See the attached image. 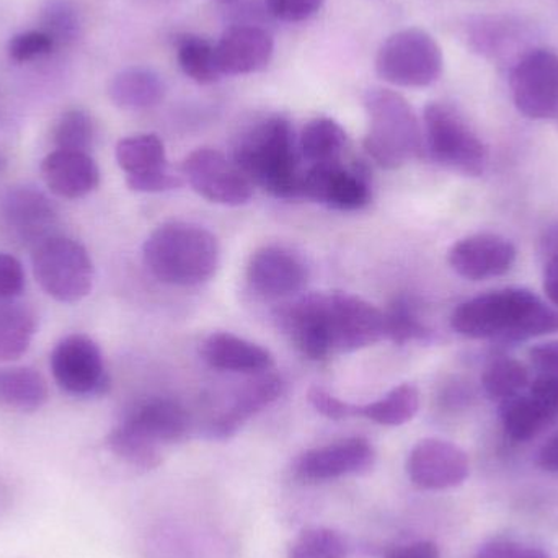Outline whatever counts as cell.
Listing matches in <instances>:
<instances>
[{
    "label": "cell",
    "mask_w": 558,
    "mask_h": 558,
    "mask_svg": "<svg viewBox=\"0 0 558 558\" xmlns=\"http://www.w3.org/2000/svg\"><path fill=\"white\" fill-rule=\"evenodd\" d=\"M474 558H553L539 547L523 546L513 541H492L481 547Z\"/></svg>",
    "instance_id": "cell-43"
},
{
    "label": "cell",
    "mask_w": 558,
    "mask_h": 558,
    "mask_svg": "<svg viewBox=\"0 0 558 558\" xmlns=\"http://www.w3.org/2000/svg\"><path fill=\"white\" fill-rule=\"evenodd\" d=\"M422 128L423 149L436 163L468 177L485 172L487 147L454 108L429 104Z\"/></svg>",
    "instance_id": "cell-5"
},
{
    "label": "cell",
    "mask_w": 558,
    "mask_h": 558,
    "mask_svg": "<svg viewBox=\"0 0 558 558\" xmlns=\"http://www.w3.org/2000/svg\"><path fill=\"white\" fill-rule=\"evenodd\" d=\"M386 558H441L438 546L429 541H418V543L407 544L387 554Z\"/></svg>",
    "instance_id": "cell-46"
},
{
    "label": "cell",
    "mask_w": 558,
    "mask_h": 558,
    "mask_svg": "<svg viewBox=\"0 0 558 558\" xmlns=\"http://www.w3.org/2000/svg\"><path fill=\"white\" fill-rule=\"evenodd\" d=\"M203 360L219 371L239 374L270 373L275 367V357L260 344L252 343L228 331H216L203 343Z\"/></svg>",
    "instance_id": "cell-22"
},
{
    "label": "cell",
    "mask_w": 558,
    "mask_h": 558,
    "mask_svg": "<svg viewBox=\"0 0 558 558\" xmlns=\"http://www.w3.org/2000/svg\"><path fill=\"white\" fill-rule=\"evenodd\" d=\"M448 262L459 277L482 281L508 274L517 262V248L501 235H469L452 245Z\"/></svg>",
    "instance_id": "cell-16"
},
{
    "label": "cell",
    "mask_w": 558,
    "mask_h": 558,
    "mask_svg": "<svg viewBox=\"0 0 558 558\" xmlns=\"http://www.w3.org/2000/svg\"><path fill=\"white\" fill-rule=\"evenodd\" d=\"M544 291L558 308V255L544 258Z\"/></svg>",
    "instance_id": "cell-47"
},
{
    "label": "cell",
    "mask_w": 558,
    "mask_h": 558,
    "mask_svg": "<svg viewBox=\"0 0 558 558\" xmlns=\"http://www.w3.org/2000/svg\"><path fill=\"white\" fill-rule=\"evenodd\" d=\"M376 72L384 82L397 87H428L441 75V48L425 29H400L380 46Z\"/></svg>",
    "instance_id": "cell-7"
},
{
    "label": "cell",
    "mask_w": 558,
    "mask_h": 558,
    "mask_svg": "<svg viewBox=\"0 0 558 558\" xmlns=\"http://www.w3.org/2000/svg\"><path fill=\"white\" fill-rule=\"evenodd\" d=\"M541 254L543 258L558 255V221L550 225L541 238Z\"/></svg>",
    "instance_id": "cell-49"
},
{
    "label": "cell",
    "mask_w": 558,
    "mask_h": 558,
    "mask_svg": "<svg viewBox=\"0 0 558 558\" xmlns=\"http://www.w3.org/2000/svg\"><path fill=\"white\" fill-rule=\"evenodd\" d=\"M527 393L553 420V423L556 422L558 418V376H534L527 387Z\"/></svg>",
    "instance_id": "cell-42"
},
{
    "label": "cell",
    "mask_w": 558,
    "mask_h": 558,
    "mask_svg": "<svg viewBox=\"0 0 558 558\" xmlns=\"http://www.w3.org/2000/svg\"><path fill=\"white\" fill-rule=\"evenodd\" d=\"M386 314V338L396 344L425 343L432 340L433 331L423 324L415 305L405 298H399Z\"/></svg>",
    "instance_id": "cell-35"
},
{
    "label": "cell",
    "mask_w": 558,
    "mask_h": 558,
    "mask_svg": "<svg viewBox=\"0 0 558 558\" xmlns=\"http://www.w3.org/2000/svg\"><path fill=\"white\" fill-rule=\"evenodd\" d=\"M177 59L186 77L198 84H215L222 77L216 45L199 36L186 35L177 43Z\"/></svg>",
    "instance_id": "cell-33"
},
{
    "label": "cell",
    "mask_w": 558,
    "mask_h": 558,
    "mask_svg": "<svg viewBox=\"0 0 558 558\" xmlns=\"http://www.w3.org/2000/svg\"><path fill=\"white\" fill-rule=\"evenodd\" d=\"M107 446L111 454L128 465L141 471H154L162 464L160 446L121 422L107 436Z\"/></svg>",
    "instance_id": "cell-29"
},
{
    "label": "cell",
    "mask_w": 558,
    "mask_h": 558,
    "mask_svg": "<svg viewBox=\"0 0 558 558\" xmlns=\"http://www.w3.org/2000/svg\"><path fill=\"white\" fill-rule=\"evenodd\" d=\"M511 94L520 113L547 120L558 111V56L550 49H533L511 72Z\"/></svg>",
    "instance_id": "cell-11"
},
{
    "label": "cell",
    "mask_w": 558,
    "mask_h": 558,
    "mask_svg": "<svg viewBox=\"0 0 558 558\" xmlns=\"http://www.w3.org/2000/svg\"><path fill=\"white\" fill-rule=\"evenodd\" d=\"M369 131L364 149L384 169H399L425 153L423 128L409 101L390 88H369L364 94Z\"/></svg>",
    "instance_id": "cell-4"
},
{
    "label": "cell",
    "mask_w": 558,
    "mask_h": 558,
    "mask_svg": "<svg viewBox=\"0 0 558 558\" xmlns=\"http://www.w3.org/2000/svg\"><path fill=\"white\" fill-rule=\"evenodd\" d=\"M123 423L149 438L156 445H175L192 429L189 412L169 399H150L128 413Z\"/></svg>",
    "instance_id": "cell-23"
},
{
    "label": "cell",
    "mask_w": 558,
    "mask_h": 558,
    "mask_svg": "<svg viewBox=\"0 0 558 558\" xmlns=\"http://www.w3.org/2000/svg\"><path fill=\"white\" fill-rule=\"evenodd\" d=\"M301 198L340 211H356L371 202V189L361 172L347 170L340 162L322 163L302 173Z\"/></svg>",
    "instance_id": "cell-14"
},
{
    "label": "cell",
    "mask_w": 558,
    "mask_h": 558,
    "mask_svg": "<svg viewBox=\"0 0 558 558\" xmlns=\"http://www.w3.org/2000/svg\"><path fill=\"white\" fill-rule=\"evenodd\" d=\"M108 95L123 110H147L163 100L166 84L153 69L134 65L123 69L111 78Z\"/></svg>",
    "instance_id": "cell-24"
},
{
    "label": "cell",
    "mask_w": 558,
    "mask_h": 558,
    "mask_svg": "<svg viewBox=\"0 0 558 558\" xmlns=\"http://www.w3.org/2000/svg\"><path fill=\"white\" fill-rule=\"evenodd\" d=\"M49 364L56 384L71 396L98 397L105 396L110 389L104 354L87 335L75 333L62 338L52 350Z\"/></svg>",
    "instance_id": "cell-8"
},
{
    "label": "cell",
    "mask_w": 558,
    "mask_h": 558,
    "mask_svg": "<svg viewBox=\"0 0 558 558\" xmlns=\"http://www.w3.org/2000/svg\"><path fill=\"white\" fill-rule=\"evenodd\" d=\"M144 264L166 284L196 286L213 278L219 267L218 239L190 222H167L147 238Z\"/></svg>",
    "instance_id": "cell-3"
},
{
    "label": "cell",
    "mask_w": 558,
    "mask_h": 558,
    "mask_svg": "<svg viewBox=\"0 0 558 558\" xmlns=\"http://www.w3.org/2000/svg\"><path fill=\"white\" fill-rule=\"evenodd\" d=\"M530 363L534 376H558V341L534 344Z\"/></svg>",
    "instance_id": "cell-45"
},
{
    "label": "cell",
    "mask_w": 558,
    "mask_h": 558,
    "mask_svg": "<svg viewBox=\"0 0 558 558\" xmlns=\"http://www.w3.org/2000/svg\"><path fill=\"white\" fill-rule=\"evenodd\" d=\"M471 462L454 442L426 438L416 442L407 459V474L422 490H448L468 481Z\"/></svg>",
    "instance_id": "cell-13"
},
{
    "label": "cell",
    "mask_w": 558,
    "mask_h": 558,
    "mask_svg": "<svg viewBox=\"0 0 558 558\" xmlns=\"http://www.w3.org/2000/svg\"><path fill=\"white\" fill-rule=\"evenodd\" d=\"M347 147V133L331 118H315L302 130L299 153L311 166L340 162Z\"/></svg>",
    "instance_id": "cell-27"
},
{
    "label": "cell",
    "mask_w": 558,
    "mask_h": 558,
    "mask_svg": "<svg viewBox=\"0 0 558 558\" xmlns=\"http://www.w3.org/2000/svg\"><path fill=\"white\" fill-rule=\"evenodd\" d=\"M182 179L175 175L172 170H159V172L149 173V175L137 177V179H126L128 189L136 193H166L182 186Z\"/></svg>",
    "instance_id": "cell-44"
},
{
    "label": "cell",
    "mask_w": 558,
    "mask_h": 558,
    "mask_svg": "<svg viewBox=\"0 0 558 558\" xmlns=\"http://www.w3.org/2000/svg\"><path fill=\"white\" fill-rule=\"evenodd\" d=\"M282 389L284 384L277 374H257L235 393L231 405L206 425V438L215 441L234 438L248 420L277 402Z\"/></svg>",
    "instance_id": "cell-18"
},
{
    "label": "cell",
    "mask_w": 558,
    "mask_h": 558,
    "mask_svg": "<svg viewBox=\"0 0 558 558\" xmlns=\"http://www.w3.org/2000/svg\"><path fill=\"white\" fill-rule=\"evenodd\" d=\"M56 149L90 153L95 143V123L90 114L81 108L65 111L52 133Z\"/></svg>",
    "instance_id": "cell-36"
},
{
    "label": "cell",
    "mask_w": 558,
    "mask_h": 558,
    "mask_svg": "<svg viewBox=\"0 0 558 558\" xmlns=\"http://www.w3.org/2000/svg\"><path fill=\"white\" fill-rule=\"evenodd\" d=\"M374 462L376 451L367 439L347 438L302 452L292 464V474L299 481L317 484L366 474Z\"/></svg>",
    "instance_id": "cell-12"
},
{
    "label": "cell",
    "mask_w": 558,
    "mask_h": 558,
    "mask_svg": "<svg viewBox=\"0 0 558 558\" xmlns=\"http://www.w3.org/2000/svg\"><path fill=\"white\" fill-rule=\"evenodd\" d=\"M268 12L282 22L298 23L314 16L324 0H265Z\"/></svg>",
    "instance_id": "cell-40"
},
{
    "label": "cell",
    "mask_w": 558,
    "mask_h": 558,
    "mask_svg": "<svg viewBox=\"0 0 558 558\" xmlns=\"http://www.w3.org/2000/svg\"><path fill=\"white\" fill-rule=\"evenodd\" d=\"M420 392L413 384H400L376 402L361 405V416L383 426H402L415 418Z\"/></svg>",
    "instance_id": "cell-31"
},
{
    "label": "cell",
    "mask_w": 558,
    "mask_h": 558,
    "mask_svg": "<svg viewBox=\"0 0 558 558\" xmlns=\"http://www.w3.org/2000/svg\"><path fill=\"white\" fill-rule=\"evenodd\" d=\"M13 507V492L7 482L0 478V520L7 517Z\"/></svg>",
    "instance_id": "cell-50"
},
{
    "label": "cell",
    "mask_w": 558,
    "mask_h": 558,
    "mask_svg": "<svg viewBox=\"0 0 558 558\" xmlns=\"http://www.w3.org/2000/svg\"><path fill=\"white\" fill-rule=\"evenodd\" d=\"M537 464L547 472L558 474V432L547 439L546 445L541 448L537 454Z\"/></svg>",
    "instance_id": "cell-48"
},
{
    "label": "cell",
    "mask_w": 558,
    "mask_h": 558,
    "mask_svg": "<svg viewBox=\"0 0 558 558\" xmlns=\"http://www.w3.org/2000/svg\"><path fill=\"white\" fill-rule=\"evenodd\" d=\"M288 558H347V544L330 527H307L292 541Z\"/></svg>",
    "instance_id": "cell-37"
},
{
    "label": "cell",
    "mask_w": 558,
    "mask_h": 558,
    "mask_svg": "<svg viewBox=\"0 0 558 558\" xmlns=\"http://www.w3.org/2000/svg\"><path fill=\"white\" fill-rule=\"evenodd\" d=\"M45 377L29 367H0V405L33 413L48 402Z\"/></svg>",
    "instance_id": "cell-25"
},
{
    "label": "cell",
    "mask_w": 558,
    "mask_h": 558,
    "mask_svg": "<svg viewBox=\"0 0 558 558\" xmlns=\"http://www.w3.org/2000/svg\"><path fill=\"white\" fill-rule=\"evenodd\" d=\"M3 218L20 241L33 247L52 238L58 221L54 203L35 186H15L3 199Z\"/></svg>",
    "instance_id": "cell-19"
},
{
    "label": "cell",
    "mask_w": 558,
    "mask_h": 558,
    "mask_svg": "<svg viewBox=\"0 0 558 558\" xmlns=\"http://www.w3.org/2000/svg\"><path fill=\"white\" fill-rule=\"evenodd\" d=\"M114 156L120 169L126 173V179L149 175L169 167L166 147L156 134L124 137L118 143Z\"/></svg>",
    "instance_id": "cell-28"
},
{
    "label": "cell",
    "mask_w": 558,
    "mask_h": 558,
    "mask_svg": "<svg viewBox=\"0 0 558 558\" xmlns=\"http://www.w3.org/2000/svg\"><path fill=\"white\" fill-rule=\"evenodd\" d=\"M307 397L311 405L314 407V409L317 410L320 415H324L325 418L340 422V420L361 416V405H356V403L344 402V400L331 396L328 390L322 389V387H311Z\"/></svg>",
    "instance_id": "cell-39"
},
{
    "label": "cell",
    "mask_w": 558,
    "mask_h": 558,
    "mask_svg": "<svg viewBox=\"0 0 558 558\" xmlns=\"http://www.w3.org/2000/svg\"><path fill=\"white\" fill-rule=\"evenodd\" d=\"M299 146L294 130L284 117L267 118L241 137L234 162L270 195L281 199L301 198L302 173L299 170Z\"/></svg>",
    "instance_id": "cell-2"
},
{
    "label": "cell",
    "mask_w": 558,
    "mask_h": 558,
    "mask_svg": "<svg viewBox=\"0 0 558 558\" xmlns=\"http://www.w3.org/2000/svg\"><path fill=\"white\" fill-rule=\"evenodd\" d=\"M327 320L331 353H353L386 338V314L348 292H328Z\"/></svg>",
    "instance_id": "cell-9"
},
{
    "label": "cell",
    "mask_w": 558,
    "mask_h": 558,
    "mask_svg": "<svg viewBox=\"0 0 558 558\" xmlns=\"http://www.w3.org/2000/svg\"><path fill=\"white\" fill-rule=\"evenodd\" d=\"M451 325L462 337L513 344L558 330V311L530 289L505 288L456 307Z\"/></svg>",
    "instance_id": "cell-1"
},
{
    "label": "cell",
    "mask_w": 558,
    "mask_h": 558,
    "mask_svg": "<svg viewBox=\"0 0 558 558\" xmlns=\"http://www.w3.org/2000/svg\"><path fill=\"white\" fill-rule=\"evenodd\" d=\"M274 38L255 25H235L226 29L216 45L222 75H247L262 71L274 58Z\"/></svg>",
    "instance_id": "cell-20"
},
{
    "label": "cell",
    "mask_w": 558,
    "mask_h": 558,
    "mask_svg": "<svg viewBox=\"0 0 558 558\" xmlns=\"http://www.w3.org/2000/svg\"><path fill=\"white\" fill-rule=\"evenodd\" d=\"M39 25L56 48H69L82 35V15L72 0H46L39 12Z\"/></svg>",
    "instance_id": "cell-34"
},
{
    "label": "cell",
    "mask_w": 558,
    "mask_h": 558,
    "mask_svg": "<svg viewBox=\"0 0 558 558\" xmlns=\"http://www.w3.org/2000/svg\"><path fill=\"white\" fill-rule=\"evenodd\" d=\"M500 418L508 438L518 442L530 441L553 423L527 392L504 400Z\"/></svg>",
    "instance_id": "cell-30"
},
{
    "label": "cell",
    "mask_w": 558,
    "mask_h": 558,
    "mask_svg": "<svg viewBox=\"0 0 558 558\" xmlns=\"http://www.w3.org/2000/svg\"><path fill=\"white\" fill-rule=\"evenodd\" d=\"M33 274L46 294L64 304L87 298L94 286V264L84 245L52 235L33 247Z\"/></svg>",
    "instance_id": "cell-6"
},
{
    "label": "cell",
    "mask_w": 558,
    "mask_h": 558,
    "mask_svg": "<svg viewBox=\"0 0 558 558\" xmlns=\"http://www.w3.org/2000/svg\"><path fill=\"white\" fill-rule=\"evenodd\" d=\"M531 376L521 361L510 356H498L487 364L482 374V387L492 400L504 402L520 396L530 387Z\"/></svg>",
    "instance_id": "cell-32"
},
{
    "label": "cell",
    "mask_w": 558,
    "mask_h": 558,
    "mask_svg": "<svg viewBox=\"0 0 558 558\" xmlns=\"http://www.w3.org/2000/svg\"><path fill=\"white\" fill-rule=\"evenodd\" d=\"M56 45L52 39L41 29H28V32L19 33L13 36L7 46V52L12 61L32 62L36 59L46 58L54 51Z\"/></svg>",
    "instance_id": "cell-38"
},
{
    "label": "cell",
    "mask_w": 558,
    "mask_h": 558,
    "mask_svg": "<svg viewBox=\"0 0 558 558\" xmlns=\"http://www.w3.org/2000/svg\"><path fill=\"white\" fill-rule=\"evenodd\" d=\"M41 177L52 195L78 199L90 195L100 183V170L90 154L52 150L43 159Z\"/></svg>",
    "instance_id": "cell-21"
},
{
    "label": "cell",
    "mask_w": 558,
    "mask_h": 558,
    "mask_svg": "<svg viewBox=\"0 0 558 558\" xmlns=\"http://www.w3.org/2000/svg\"><path fill=\"white\" fill-rule=\"evenodd\" d=\"M218 2L232 3L238 2V0H218Z\"/></svg>",
    "instance_id": "cell-51"
},
{
    "label": "cell",
    "mask_w": 558,
    "mask_h": 558,
    "mask_svg": "<svg viewBox=\"0 0 558 558\" xmlns=\"http://www.w3.org/2000/svg\"><path fill=\"white\" fill-rule=\"evenodd\" d=\"M247 278L252 288L265 298L279 299L298 294L307 284L304 262L282 247L258 248L251 257Z\"/></svg>",
    "instance_id": "cell-17"
},
{
    "label": "cell",
    "mask_w": 558,
    "mask_h": 558,
    "mask_svg": "<svg viewBox=\"0 0 558 558\" xmlns=\"http://www.w3.org/2000/svg\"><path fill=\"white\" fill-rule=\"evenodd\" d=\"M279 327L308 360L331 354L328 335L327 294L314 292L289 302L278 311Z\"/></svg>",
    "instance_id": "cell-15"
},
{
    "label": "cell",
    "mask_w": 558,
    "mask_h": 558,
    "mask_svg": "<svg viewBox=\"0 0 558 558\" xmlns=\"http://www.w3.org/2000/svg\"><path fill=\"white\" fill-rule=\"evenodd\" d=\"M193 190L208 202L222 206H244L254 196V183L225 154L209 147L196 149L182 166Z\"/></svg>",
    "instance_id": "cell-10"
},
{
    "label": "cell",
    "mask_w": 558,
    "mask_h": 558,
    "mask_svg": "<svg viewBox=\"0 0 558 558\" xmlns=\"http://www.w3.org/2000/svg\"><path fill=\"white\" fill-rule=\"evenodd\" d=\"M36 333V315L16 302H0V363L16 361L28 351Z\"/></svg>",
    "instance_id": "cell-26"
},
{
    "label": "cell",
    "mask_w": 558,
    "mask_h": 558,
    "mask_svg": "<svg viewBox=\"0 0 558 558\" xmlns=\"http://www.w3.org/2000/svg\"><path fill=\"white\" fill-rule=\"evenodd\" d=\"M25 288V271L13 255L0 254V302L13 301Z\"/></svg>",
    "instance_id": "cell-41"
}]
</instances>
